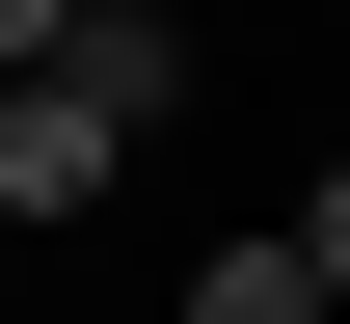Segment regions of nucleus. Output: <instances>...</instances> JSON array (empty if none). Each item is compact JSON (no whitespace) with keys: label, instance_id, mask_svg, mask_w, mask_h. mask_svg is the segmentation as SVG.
<instances>
[{"label":"nucleus","instance_id":"obj_4","mask_svg":"<svg viewBox=\"0 0 350 324\" xmlns=\"http://www.w3.org/2000/svg\"><path fill=\"white\" fill-rule=\"evenodd\" d=\"M297 271H323V297H350V162H323V216H297Z\"/></svg>","mask_w":350,"mask_h":324},{"label":"nucleus","instance_id":"obj_2","mask_svg":"<svg viewBox=\"0 0 350 324\" xmlns=\"http://www.w3.org/2000/svg\"><path fill=\"white\" fill-rule=\"evenodd\" d=\"M54 82H81L108 136H162V108H189V27H162V0H81V27H54Z\"/></svg>","mask_w":350,"mask_h":324},{"label":"nucleus","instance_id":"obj_5","mask_svg":"<svg viewBox=\"0 0 350 324\" xmlns=\"http://www.w3.org/2000/svg\"><path fill=\"white\" fill-rule=\"evenodd\" d=\"M54 27H81V0H0V82H27V54H54Z\"/></svg>","mask_w":350,"mask_h":324},{"label":"nucleus","instance_id":"obj_3","mask_svg":"<svg viewBox=\"0 0 350 324\" xmlns=\"http://www.w3.org/2000/svg\"><path fill=\"white\" fill-rule=\"evenodd\" d=\"M189 324H323V271H297V216H269V243H216V271H189Z\"/></svg>","mask_w":350,"mask_h":324},{"label":"nucleus","instance_id":"obj_1","mask_svg":"<svg viewBox=\"0 0 350 324\" xmlns=\"http://www.w3.org/2000/svg\"><path fill=\"white\" fill-rule=\"evenodd\" d=\"M108 162H135V136H108L81 82H54V54H27V82H0V216H81Z\"/></svg>","mask_w":350,"mask_h":324}]
</instances>
